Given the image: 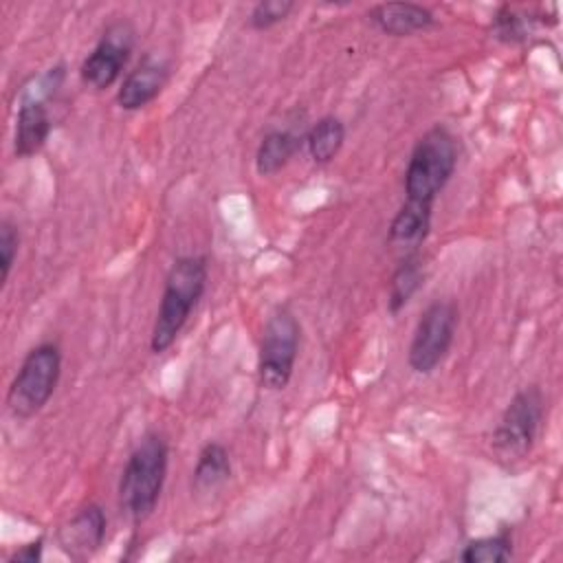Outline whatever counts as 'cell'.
Masks as SVG:
<instances>
[{
	"instance_id": "cell-4",
	"label": "cell",
	"mask_w": 563,
	"mask_h": 563,
	"mask_svg": "<svg viewBox=\"0 0 563 563\" xmlns=\"http://www.w3.org/2000/svg\"><path fill=\"white\" fill-rule=\"evenodd\" d=\"M543 420V394L537 385L519 389L506 405L495 431L493 453L499 464L515 466L534 446Z\"/></svg>"
},
{
	"instance_id": "cell-7",
	"label": "cell",
	"mask_w": 563,
	"mask_h": 563,
	"mask_svg": "<svg viewBox=\"0 0 563 563\" xmlns=\"http://www.w3.org/2000/svg\"><path fill=\"white\" fill-rule=\"evenodd\" d=\"M457 328V306L451 299L431 301L413 330L409 345V367L418 374H431L449 354Z\"/></svg>"
},
{
	"instance_id": "cell-16",
	"label": "cell",
	"mask_w": 563,
	"mask_h": 563,
	"mask_svg": "<svg viewBox=\"0 0 563 563\" xmlns=\"http://www.w3.org/2000/svg\"><path fill=\"white\" fill-rule=\"evenodd\" d=\"M345 141V125L339 117H321L303 136L308 154L314 163H330Z\"/></svg>"
},
{
	"instance_id": "cell-21",
	"label": "cell",
	"mask_w": 563,
	"mask_h": 563,
	"mask_svg": "<svg viewBox=\"0 0 563 563\" xmlns=\"http://www.w3.org/2000/svg\"><path fill=\"white\" fill-rule=\"evenodd\" d=\"M18 246H20L18 227L11 220H2L0 222V282L2 284L9 279V273L18 257Z\"/></svg>"
},
{
	"instance_id": "cell-17",
	"label": "cell",
	"mask_w": 563,
	"mask_h": 563,
	"mask_svg": "<svg viewBox=\"0 0 563 563\" xmlns=\"http://www.w3.org/2000/svg\"><path fill=\"white\" fill-rule=\"evenodd\" d=\"M422 284H424V271L418 255L413 253L405 255V260L396 266L389 279V299H387L389 312L391 314L400 312L411 301V297L420 290Z\"/></svg>"
},
{
	"instance_id": "cell-9",
	"label": "cell",
	"mask_w": 563,
	"mask_h": 563,
	"mask_svg": "<svg viewBox=\"0 0 563 563\" xmlns=\"http://www.w3.org/2000/svg\"><path fill=\"white\" fill-rule=\"evenodd\" d=\"M108 519L99 504L79 508L57 532V543L73 559H86L95 554L106 539Z\"/></svg>"
},
{
	"instance_id": "cell-1",
	"label": "cell",
	"mask_w": 563,
	"mask_h": 563,
	"mask_svg": "<svg viewBox=\"0 0 563 563\" xmlns=\"http://www.w3.org/2000/svg\"><path fill=\"white\" fill-rule=\"evenodd\" d=\"M207 257L202 255H183L167 271L156 321L152 328L150 347L154 354L172 347L185 323L189 321L191 310L207 288Z\"/></svg>"
},
{
	"instance_id": "cell-11",
	"label": "cell",
	"mask_w": 563,
	"mask_h": 563,
	"mask_svg": "<svg viewBox=\"0 0 563 563\" xmlns=\"http://www.w3.org/2000/svg\"><path fill=\"white\" fill-rule=\"evenodd\" d=\"M369 20L387 35L405 37L435 26V15L416 2H385L369 9Z\"/></svg>"
},
{
	"instance_id": "cell-8",
	"label": "cell",
	"mask_w": 563,
	"mask_h": 563,
	"mask_svg": "<svg viewBox=\"0 0 563 563\" xmlns=\"http://www.w3.org/2000/svg\"><path fill=\"white\" fill-rule=\"evenodd\" d=\"M132 46H134V29L130 26V22L119 20L110 24L103 31L101 40L97 42V46L81 62V68H79L81 79L97 90L110 88L121 77V70L130 59Z\"/></svg>"
},
{
	"instance_id": "cell-14",
	"label": "cell",
	"mask_w": 563,
	"mask_h": 563,
	"mask_svg": "<svg viewBox=\"0 0 563 563\" xmlns=\"http://www.w3.org/2000/svg\"><path fill=\"white\" fill-rule=\"evenodd\" d=\"M431 227V209L413 202H402L389 224V244L402 249H416L422 244Z\"/></svg>"
},
{
	"instance_id": "cell-2",
	"label": "cell",
	"mask_w": 563,
	"mask_h": 563,
	"mask_svg": "<svg viewBox=\"0 0 563 563\" xmlns=\"http://www.w3.org/2000/svg\"><path fill=\"white\" fill-rule=\"evenodd\" d=\"M169 446L163 435L147 433L130 453L119 479V506L134 521L147 519L163 493Z\"/></svg>"
},
{
	"instance_id": "cell-18",
	"label": "cell",
	"mask_w": 563,
	"mask_h": 563,
	"mask_svg": "<svg viewBox=\"0 0 563 563\" xmlns=\"http://www.w3.org/2000/svg\"><path fill=\"white\" fill-rule=\"evenodd\" d=\"M512 556V539L508 532H499L493 537L473 539L460 552L464 563H501Z\"/></svg>"
},
{
	"instance_id": "cell-6",
	"label": "cell",
	"mask_w": 563,
	"mask_h": 563,
	"mask_svg": "<svg viewBox=\"0 0 563 563\" xmlns=\"http://www.w3.org/2000/svg\"><path fill=\"white\" fill-rule=\"evenodd\" d=\"M299 350V321L288 306H279L264 323L257 358L260 385L271 391L284 389L295 369Z\"/></svg>"
},
{
	"instance_id": "cell-10",
	"label": "cell",
	"mask_w": 563,
	"mask_h": 563,
	"mask_svg": "<svg viewBox=\"0 0 563 563\" xmlns=\"http://www.w3.org/2000/svg\"><path fill=\"white\" fill-rule=\"evenodd\" d=\"M169 77V68L163 59L145 55L134 70H130L125 75V79L121 81L119 90H117V103L123 110H139L143 106H147L150 101H154L158 97V92L163 90V86L167 84Z\"/></svg>"
},
{
	"instance_id": "cell-15",
	"label": "cell",
	"mask_w": 563,
	"mask_h": 563,
	"mask_svg": "<svg viewBox=\"0 0 563 563\" xmlns=\"http://www.w3.org/2000/svg\"><path fill=\"white\" fill-rule=\"evenodd\" d=\"M231 477V457L220 442H207L194 466V488L198 493H211Z\"/></svg>"
},
{
	"instance_id": "cell-5",
	"label": "cell",
	"mask_w": 563,
	"mask_h": 563,
	"mask_svg": "<svg viewBox=\"0 0 563 563\" xmlns=\"http://www.w3.org/2000/svg\"><path fill=\"white\" fill-rule=\"evenodd\" d=\"M62 374V352L57 343L35 345L22 361L9 391L7 409L15 418L35 416L53 396Z\"/></svg>"
},
{
	"instance_id": "cell-20",
	"label": "cell",
	"mask_w": 563,
	"mask_h": 563,
	"mask_svg": "<svg viewBox=\"0 0 563 563\" xmlns=\"http://www.w3.org/2000/svg\"><path fill=\"white\" fill-rule=\"evenodd\" d=\"M292 9H295V2H290V0H262L251 9L249 24L255 31H266V29L279 24L282 20H286Z\"/></svg>"
},
{
	"instance_id": "cell-19",
	"label": "cell",
	"mask_w": 563,
	"mask_h": 563,
	"mask_svg": "<svg viewBox=\"0 0 563 563\" xmlns=\"http://www.w3.org/2000/svg\"><path fill=\"white\" fill-rule=\"evenodd\" d=\"M532 22H534V18L517 11L510 4H504V7L497 9L490 26H493V35L497 40L508 42V44H517V42H523L528 37V33L532 31Z\"/></svg>"
},
{
	"instance_id": "cell-22",
	"label": "cell",
	"mask_w": 563,
	"mask_h": 563,
	"mask_svg": "<svg viewBox=\"0 0 563 563\" xmlns=\"http://www.w3.org/2000/svg\"><path fill=\"white\" fill-rule=\"evenodd\" d=\"M42 552H44V539L37 537L35 541L20 545L7 561L9 563H37L42 559Z\"/></svg>"
},
{
	"instance_id": "cell-12",
	"label": "cell",
	"mask_w": 563,
	"mask_h": 563,
	"mask_svg": "<svg viewBox=\"0 0 563 563\" xmlns=\"http://www.w3.org/2000/svg\"><path fill=\"white\" fill-rule=\"evenodd\" d=\"M51 130H53V121L46 103L20 99L18 119H15V139H13L15 156L29 158L37 154L46 145Z\"/></svg>"
},
{
	"instance_id": "cell-3",
	"label": "cell",
	"mask_w": 563,
	"mask_h": 563,
	"mask_svg": "<svg viewBox=\"0 0 563 563\" xmlns=\"http://www.w3.org/2000/svg\"><path fill=\"white\" fill-rule=\"evenodd\" d=\"M457 165L455 136L444 125L429 128L413 145L405 169V202L433 207Z\"/></svg>"
},
{
	"instance_id": "cell-13",
	"label": "cell",
	"mask_w": 563,
	"mask_h": 563,
	"mask_svg": "<svg viewBox=\"0 0 563 563\" xmlns=\"http://www.w3.org/2000/svg\"><path fill=\"white\" fill-rule=\"evenodd\" d=\"M303 139L290 130H273L268 132L255 152V169L260 176L277 174L286 163L297 154Z\"/></svg>"
}]
</instances>
